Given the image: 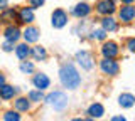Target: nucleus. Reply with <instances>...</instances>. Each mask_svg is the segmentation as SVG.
Listing matches in <instances>:
<instances>
[{"label":"nucleus","instance_id":"obj_14","mask_svg":"<svg viewBox=\"0 0 135 121\" xmlns=\"http://www.w3.org/2000/svg\"><path fill=\"white\" fill-rule=\"evenodd\" d=\"M118 103H120L122 108H132L135 104V96L130 94V93H123V94H120V98H118Z\"/></svg>","mask_w":135,"mask_h":121},{"label":"nucleus","instance_id":"obj_21","mask_svg":"<svg viewBox=\"0 0 135 121\" xmlns=\"http://www.w3.org/2000/svg\"><path fill=\"white\" fill-rule=\"evenodd\" d=\"M3 121H20L19 111H7V113H3Z\"/></svg>","mask_w":135,"mask_h":121},{"label":"nucleus","instance_id":"obj_4","mask_svg":"<svg viewBox=\"0 0 135 121\" xmlns=\"http://www.w3.org/2000/svg\"><path fill=\"white\" fill-rule=\"evenodd\" d=\"M51 24L54 29H62L68 24V14L62 9H57L52 12V17H51Z\"/></svg>","mask_w":135,"mask_h":121},{"label":"nucleus","instance_id":"obj_15","mask_svg":"<svg viewBox=\"0 0 135 121\" xmlns=\"http://www.w3.org/2000/svg\"><path fill=\"white\" fill-rule=\"evenodd\" d=\"M101 27H103L107 32H115L117 29H118V24H117V20L113 19V17L107 15V17L101 20Z\"/></svg>","mask_w":135,"mask_h":121},{"label":"nucleus","instance_id":"obj_28","mask_svg":"<svg viewBox=\"0 0 135 121\" xmlns=\"http://www.w3.org/2000/svg\"><path fill=\"white\" fill-rule=\"evenodd\" d=\"M29 2H31V7L37 9V7H42V5H44L46 0H29Z\"/></svg>","mask_w":135,"mask_h":121},{"label":"nucleus","instance_id":"obj_5","mask_svg":"<svg viewBox=\"0 0 135 121\" xmlns=\"http://www.w3.org/2000/svg\"><path fill=\"white\" fill-rule=\"evenodd\" d=\"M76 61H78V64L81 66L83 69H86V71H90L93 67V64H95V61H93V56L88 51H81V52H78L76 54Z\"/></svg>","mask_w":135,"mask_h":121},{"label":"nucleus","instance_id":"obj_11","mask_svg":"<svg viewBox=\"0 0 135 121\" xmlns=\"http://www.w3.org/2000/svg\"><path fill=\"white\" fill-rule=\"evenodd\" d=\"M32 82H34V86L37 87V89H41V91H44L46 87H49V84H51V81H49V77L46 76V74H36L34 76V79H32Z\"/></svg>","mask_w":135,"mask_h":121},{"label":"nucleus","instance_id":"obj_7","mask_svg":"<svg viewBox=\"0 0 135 121\" xmlns=\"http://www.w3.org/2000/svg\"><path fill=\"white\" fill-rule=\"evenodd\" d=\"M118 45L115 42H105L101 45V54H103V57H110V59H115L118 56Z\"/></svg>","mask_w":135,"mask_h":121},{"label":"nucleus","instance_id":"obj_10","mask_svg":"<svg viewBox=\"0 0 135 121\" xmlns=\"http://www.w3.org/2000/svg\"><path fill=\"white\" fill-rule=\"evenodd\" d=\"M34 7H22L19 10V20L22 24H31L34 22Z\"/></svg>","mask_w":135,"mask_h":121},{"label":"nucleus","instance_id":"obj_23","mask_svg":"<svg viewBox=\"0 0 135 121\" xmlns=\"http://www.w3.org/2000/svg\"><path fill=\"white\" fill-rule=\"evenodd\" d=\"M105 37H107V30H105L103 27H101V29H95V30H91V39L103 40Z\"/></svg>","mask_w":135,"mask_h":121},{"label":"nucleus","instance_id":"obj_6","mask_svg":"<svg viewBox=\"0 0 135 121\" xmlns=\"http://www.w3.org/2000/svg\"><path fill=\"white\" fill-rule=\"evenodd\" d=\"M115 3L112 2V0H100L98 3H96V12L101 15H112L113 12H115Z\"/></svg>","mask_w":135,"mask_h":121},{"label":"nucleus","instance_id":"obj_32","mask_svg":"<svg viewBox=\"0 0 135 121\" xmlns=\"http://www.w3.org/2000/svg\"><path fill=\"white\" fill-rule=\"evenodd\" d=\"M88 121H95V118H90V119H88Z\"/></svg>","mask_w":135,"mask_h":121},{"label":"nucleus","instance_id":"obj_1","mask_svg":"<svg viewBox=\"0 0 135 121\" xmlns=\"http://www.w3.org/2000/svg\"><path fill=\"white\" fill-rule=\"evenodd\" d=\"M59 79H61L62 86L68 87V89H76L79 84H81V76L76 71V67L73 64H64L59 71Z\"/></svg>","mask_w":135,"mask_h":121},{"label":"nucleus","instance_id":"obj_16","mask_svg":"<svg viewBox=\"0 0 135 121\" xmlns=\"http://www.w3.org/2000/svg\"><path fill=\"white\" fill-rule=\"evenodd\" d=\"M88 114L91 116V118H101V116L105 114V108L101 106L100 103H93L90 108H88Z\"/></svg>","mask_w":135,"mask_h":121},{"label":"nucleus","instance_id":"obj_9","mask_svg":"<svg viewBox=\"0 0 135 121\" xmlns=\"http://www.w3.org/2000/svg\"><path fill=\"white\" fill-rule=\"evenodd\" d=\"M90 14H91V7L88 5L86 2L78 3V5L73 9V15H74V17H78V19H84V17H88Z\"/></svg>","mask_w":135,"mask_h":121},{"label":"nucleus","instance_id":"obj_12","mask_svg":"<svg viewBox=\"0 0 135 121\" xmlns=\"http://www.w3.org/2000/svg\"><path fill=\"white\" fill-rule=\"evenodd\" d=\"M24 39H25V42H27V44L37 42V40H39V29H36V27H27V29L24 30Z\"/></svg>","mask_w":135,"mask_h":121},{"label":"nucleus","instance_id":"obj_30","mask_svg":"<svg viewBox=\"0 0 135 121\" xmlns=\"http://www.w3.org/2000/svg\"><path fill=\"white\" fill-rule=\"evenodd\" d=\"M123 3H127V5H132V2H135V0H122Z\"/></svg>","mask_w":135,"mask_h":121},{"label":"nucleus","instance_id":"obj_19","mask_svg":"<svg viewBox=\"0 0 135 121\" xmlns=\"http://www.w3.org/2000/svg\"><path fill=\"white\" fill-rule=\"evenodd\" d=\"M32 56L36 61H44L46 57H47V52H46L44 47H41V45H37V47L32 49Z\"/></svg>","mask_w":135,"mask_h":121},{"label":"nucleus","instance_id":"obj_24","mask_svg":"<svg viewBox=\"0 0 135 121\" xmlns=\"http://www.w3.org/2000/svg\"><path fill=\"white\" fill-rule=\"evenodd\" d=\"M29 99H31V101L39 103V101H42V99H46V98L42 96V91L37 89V91H31V93H29Z\"/></svg>","mask_w":135,"mask_h":121},{"label":"nucleus","instance_id":"obj_31","mask_svg":"<svg viewBox=\"0 0 135 121\" xmlns=\"http://www.w3.org/2000/svg\"><path fill=\"white\" fill-rule=\"evenodd\" d=\"M73 121H84V119H81V118H74Z\"/></svg>","mask_w":135,"mask_h":121},{"label":"nucleus","instance_id":"obj_3","mask_svg":"<svg viewBox=\"0 0 135 121\" xmlns=\"http://www.w3.org/2000/svg\"><path fill=\"white\" fill-rule=\"evenodd\" d=\"M100 67L105 74H108V76H117L118 71H120V66L117 64V61L110 59V57H103V61L100 62Z\"/></svg>","mask_w":135,"mask_h":121},{"label":"nucleus","instance_id":"obj_18","mask_svg":"<svg viewBox=\"0 0 135 121\" xmlns=\"http://www.w3.org/2000/svg\"><path fill=\"white\" fill-rule=\"evenodd\" d=\"M15 93H17V89L14 86H7V84H3L2 86V89H0V96H2V99H12L15 96Z\"/></svg>","mask_w":135,"mask_h":121},{"label":"nucleus","instance_id":"obj_33","mask_svg":"<svg viewBox=\"0 0 135 121\" xmlns=\"http://www.w3.org/2000/svg\"><path fill=\"white\" fill-rule=\"evenodd\" d=\"M112 2H115V0H112Z\"/></svg>","mask_w":135,"mask_h":121},{"label":"nucleus","instance_id":"obj_20","mask_svg":"<svg viewBox=\"0 0 135 121\" xmlns=\"http://www.w3.org/2000/svg\"><path fill=\"white\" fill-rule=\"evenodd\" d=\"M31 101V99H29ZM27 101V98H19L15 101V109L17 111H29V108H31V103Z\"/></svg>","mask_w":135,"mask_h":121},{"label":"nucleus","instance_id":"obj_27","mask_svg":"<svg viewBox=\"0 0 135 121\" xmlns=\"http://www.w3.org/2000/svg\"><path fill=\"white\" fill-rule=\"evenodd\" d=\"M127 47H128L130 52H135V37H132V39L127 40Z\"/></svg>","mask_w":135,"mask_h":121},{"label":"nucleus","instance_id":"obj_22","mask_svg":"<svg viewBox=\"0 0 135 121\" xmlns=\"http://www.w3.org/2000/svg\"><path fill=\"white\" fill-rule=\"evenodd\" d=\"M15 15H17V14H15L14 9H5V10L2 12V20L7 24V22H10L12 19H15Z\"/></svg>","mask_w":135,"mask_h":121},{"label":"nucleus","instance_id":"obj_26","mask_svg":"<svg viewBox=\"0 0 135 121\" xmlns=\"http://www.w3.org/2000/svg\"><path fill=\"white\" fill-rule=\"evenodd\" d=\"M12 49H14V40L5 39V42H3V51H5V52H10Z\"/></svg>","mask_w":135,"mask_h":121},{"label":"nucleus","instance_id":"obj_13","mask_svg":"<svg viewBox=\"0 0 135 121\" xmlns=\"http://www.w3.org/2000/svg\"><path fill=\"white\" fill-rule=\"evenodd\" d=\"M3 35H5V39L15 42L20 37V30H19V27H15V25H8V27H5V30H3Z\"/></svg>","mask_w":135,"mask_h":121},{"label":"nucleus","instance_id":"obj_2","mask_svg":"<svg viewBox=\"0 0 135 121\" xmlns=\"http://www.w3.org/2000/svg\"><path fill=\"white\" fill-rule=\"evenodd\" d=\"M46 103H47L51 108H54L56 111H62V109L68 108L69 99H68V96L64 93H61V91H54V93H51V94L46 96Z\"/></svg>","mask_w":135,"mask_h":121},{"label":"nucleus","instance_id":"obj_8","mask_svg":"<svg viewBox=\"0 0 135 121\" xmlns=\"http://www.w3.org/2000/svg\"><path fill=\"white\" fill-rule=\"evenodd\" d=\"M118 15H120V20H122V22H125V24L132 22V20L135 19V7H132V5L122 7L120 12H118Z\"/></svg>","mask_w":135,"mask_h":121},{"label":"nucleus","instance_id":"obj_25","mask_svg":"<svg viewBox=\"0 0 135 121\" xmlns=\"http://www.w3.org/2000/svg\"><path fill=\"white\" fill-rule=\"evenodd\" d=\"M20 71H22L24 74H31L34 72V64L29 61H22V64H20Z\"/></svg>","mask_w":135,"mask_h":121},{"label":"nucleus","instance_id":"obj_17","mask_svg":"<svg viewBox=\"0 0 135 121\" xmlns=\"http://www.w3.org/2000/svg\"><path fill=\"white\" fill-rule=\"evenodd\" d=\"M15 54H17V57H19L20 61H25V59H27V57L32 54V51L27 47V42H25V44L17 45V47H15Z\"/></svg>","mask_w":135,"mask_h":121},{"label":"nucleus","instance_id":"obj_29","mask_svg":"<svg viewBox=\"0 0 135 121\" xmlns=\"http://www.w3.org/2000/svg\"><path fill=\"white\" fill-rule=\"evenodd\" d=\"M110 121H127V119L123 118V116H113V118L110 119Z\"/></svg>","mask_w":135,"mask_h":121}]
</instances>
